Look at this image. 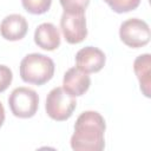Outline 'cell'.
Returning a JSON list of instances; mask_svg holds the SVG:
<instances>
[{
	"instance_id": "1",
	"label": "cell",
	"mask_w": 151,
	"mask_h": 151,
	"mask_svg": "<svg viewBox=\"0 0 151 151\" xmlns=\"http://www.w3.org/2000/svg\"><path fill=\"white\" fill-rule=\"evenodd\" d=\"M105 119L97 111H85L76 120L71 147L76 151H101L105 147Z\"/></svg>"
},
{
	"instance_id": "2",
	"label": "cell",
	"mask_w": 151,
	"mask_h": 151,
	"mask_svg": "<svg viewBox=\"0 0 151 151\" xmlns=\"http://www.w3.org/2000/svg\"><path fill=\"white\" fill-rule=\"evenodd\" d=\"M20 77L25 83L37 86L50 81L54 74L53 60L41 53H31L20 63Z\"/></svg>"
},
{
	"instance_id": "3",
	"label": "cell",
	"mask_w": 151,
	"mask_h": 151,
	"mask_svg": "<svg viewBox=\"0 0 151 151\" xmlns=\"http://www.w3.org/2000/svg\"><path fill=\"white\" fill-rule=\"evenodd\" d=\"M76 107V98L68 94L63 87H54L47 94L45 110L47 116L53 120H67L73 114Z\"/></svg>"
},
{
	"instance_id": "4",
	"label": "cell",
	"mask_w": 151,
	"mask_h": 151,
	"mask_svg": "<svg viewBox=\"0 0 151 151\" xmlns=\"http://www.w3.org/2000/svg\"><path fill=\"white\" fill-rule=\"evenodd\" d=\"M8 105L12 113L18 118L33 117L39 107V97L29 87H17L8 97Z\"/></svg>"
},
{
	"instance_id": "5",
	"label": "cell",
	"mask_w": 151,
	"mask_h": 151,
	"mask_svg": "<svg viewBox=\"0 0 151 151\" xmlns=\"http://www.w3.org/2000/svg\"><path fill=\"white\" fill-rule=\"evenodd\" d=\"M120 40L129 47L139 48L149 44L151 32L149 25L138 18L125 20L119 28Z\"/></svg>"
},
{
	"instance_id": "6",
	"label": "cell",
	"mask_w": 151,
	"mask_h": 151,
	"mask_svg": "<svg viewBox=\"0 0 151 151\" xmlns=\"http://www.w3.org/2000/svg\"><path fill=\"white\" fill-rule=\"evenodd\" d=\"M60 28L68 44H79L87 37L86 19L84 12H64L60 19Z\"/></svg>"
},
{
	"instance_id": "7",
	"label": "cell",
	"mask_w": 151,
	"mask_h": 151,
	"mask_svg": "<svg viewBox=\"0 0 151 151\" xmlns=\"http://www.w3.org/2000/svg\"><path fill=\"white\" fill-rule=\"evenodd\" d=\"M106 61V57L101 50L94 46H86L76 54V64L79 70L85 73L99 72Z\"/></svg>"
},
{
	"instance_id": "8",
	"label": "cell",
	"mask_w": 151,
	"mask_h": 151,
	"mask_svg": "<svg viewBox=\"0 0 151 151\" xmlns=\"http://www.w3.org/2000/svg\"><path fill=\"white\" fill-rule=\"evenodd\" d=\"M91 79L87 73L83 72L78 67L68 68L63 79V88L72 97H80L90 88Z\"/></svg>"
},
{
	"instance_id": "9",
	"label": "cell",
	"mask_w": 151,
	"mask_h": 151,
	"mask_svg": "<svg viewBox=\"0 0 151 151\" xmlns=\"http://www.w3.org/2000/svg\"><path fill=\"white\" fill-rule=\"evenodd\" d=\"M28 31V24L25 17L20 14H9L0 24V34L4 39L17 41L22 39Z\"/></svg>"
},
{
	"instance_id": "10",
	"label": "cell",
	"mask_w": 151,
	"mask_h": 151,
	"mask_svg": "<svg viewBox=\"0 0 151 151\" xmlns=\"http://www.w3.org/2000/svg\"><path fill=\"white\" fill-rule=\"evenodd\" d=\"M34 42L45 51H54L60 46L59 29L51 22L40 24L34 32Z\"/></svg>"
},
{
	"instance_id": "11",
	"label": "cell",
	"mask_w": 151,
	"mask_h": 151,
	"mask_svg": "<svg viewBox=\"0 0 151 151\" xmlns=\"http://www.w3.org/2000/svg\"><path fill=\"white\" fill-rule=\"evenodd\" d=\"M150 67H151V55L149 53L138 55L133 63V71L139 80L140 91L147 98H150V87H151Z\"/></svg>"
},
{
	"instance_id": "12",
	"label": "cell",
	"mask_w": 151,
	"mask_h": 151,
	"mask_svg": "<svg viewBox=\"0 0 151 151\" xmlns=\"http://www.w3.org/2000/svg\"><path fill=\"white\" fill-rule=\"evenodd\" d=\"M22 7L31 14L46 13L52 4V0H21Z\"/></svg>"
},
{
	"instance_id": "13",
	"label": "cell",
	"mask_w": 151,
	"mask_h": 151,
	"mask_svg": "<svg viewBox=\"0 0 151 151\" xmlns=\"http://www.w3.org/2000/svg\"><path fill=\"white\" fill-rule=\"evenodd\" d=\"M104 1L116 13H126L133 11L140 4V0H104Z\"/></svg>"
},
{
	"instance_id": "14",
	"label": "cell",
	"mask_w": 151,
	"mask_h": 151,
	"mask_svg": "<svg viewBox=\"0 0 151 151\" xmlns=\"http://www.w3.org/2000/svg\"><path fill=\"white\" fill-rule=\"evenodd\" d=\"M64 12L77 13V12H85L86 7L90 4V0H59Z\"/></svg>"
},
{
	"instance_id": "15",
	"label": "cell",
	"mask_w": 151,
	"mask_h": 151,
	"mask_svg": "<svg viewBox=\"0 0 151 151\" xmlns=\"http://www.w3.org/2000/svg\"><path fill=\"white\" fill-rule=\"evenodd\" d=\"M13 79V73L11 68L6 65H0V93L6 91L11 85Z\"/></svg>"
},
{
	"instance_id": "16",
	"label": "cell",
	"mask_w": 151,
	"mask_h": 151,
	"mask_svg": "<svg viewBox=\"0 0 151 151\" xmlns=\"http://www.w3.org/2000/svg\"><path fill=\"white\" fill-rule=\"evenodd\" d=\"M4 122H5V109H4L2 103L0 101V127L2 126Z\"/></svg>"
}]
</instances>
